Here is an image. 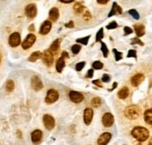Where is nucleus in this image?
<instances>
[{"label": "nucleus", "instance_id": "1", "mask_svg": "<svg viewBox=\"0 0 152 145\" xmlns=\"http://www.w3.org/2000/svg\"><path fill=\"white\" fill-rule=\"evenodd\" d=\"M132 134L139 142L146 141L149 137V132L143 127H135L132 131Z\"/></svg>", "mask_w": 152, "mask_h": 145}, {"label": "nucleus", "instance_id": "2", "mask_svg": "<svg viewBox=\"0 0 152 145\" xmlns=\"http://www.w3.org/2000/svg\"><path fill=\"white\" fill-rule=\"evenodd\" d=\"M124 113L127 119L130 120H135L140 116L141 110L138 106L131 105L126 107Z\"/></svg>", "mask_w": 152, "mask_h": 145}, {"label": "nucleus", "instance_id": "3", "mask_svg": "<svg viewBox=\"0 0 152 145\" xmlns=\"http://www.w3.org/2000/svg\"><path fill=\"white\" fill-rule=\"evenodd\" d=\"M59 93L55 89H49L45 98V102L48 104H52L59 99Z\"/></svg>", "mask_w": 152, "mask_h": 145}, {"label": "nucleus", "instance_id": "4", "mask_svg": "<svg viewBox=\"0 0 152 145\" xmlns=\"http://www.w3.org/2000/svg\"><path fill=\"white\" fill-rule=\"evenodd\" d=\"M36 40H37V37L34 34H28L26 37V38L25 39V40L23 41L22 44V49H25V50H27V49H30L33 45L35 43Z\"/></svg>", "mask_w": 152, "mask_h": 145}, {"label": "nucleus", "instance_id": "5", "mask_svg": "<svg viewBox=\"0 0 152 145\" xmlns=\"http://www.w3.org/2000/svg\"><path fill=\"white\" fill-rule=\"evenodd\" d=\"M43 123L45 127L48 130H51L55 127V120L50 115L46 114L43 116Z\"/></svg>", "mask_w": 152, "mask_h": 145}, {"label": "nucleus", "instance_id": "6", "mask_svg": "<svg viewBox=\"0 0 152 145\" xmlns=\"http://www.w3.org/2000/svg\"><path fill=\"white\" fill-rule=\"evenodd\" d=\"M42 59L43 62L48 66H51L53 63V54L49 49L45 51L42 53Z\"/></svg>", "mask_w": 152, "mask_h": 145}, {"label": "nucleus", "instance_id": "7", "mask_svg": "<svg viewBox=\"0 0 152 145\" xmlns=\"http://www.w3.org/2000/svg\"><path fill=\"white\" fill-rule=\"evenodd\" d=\"M21 43V37L19 33L14 32L9 37L8 43L11 47L14 48L19 46Z\"/></svg>", "mask_w": 152, "mask_h": 145}, {"label": "nucleus", "instance_id": "8", "mask_svg": "<svg viewBox=\"0 0 152 145\" xmlns=\"http://www.w3.org/2000/svg\"><path fill=\"white\" fill-rule=\"evenodd\" d=\"M37 13V8L35 4H29L25 7V14L30 19H34Z\"/></svg>", "mask_w": 152, "mask_h": 145}, {"label": "nucleus", "instance_id": "9", "mask_svg": "<svg viewBox=\"0 0 152 145\" xmlns=\"http://www.w3.org/2000/svg\"><path fill=\"white\" fill-rule=\"evenodd\" d=\"M114 123V118L111 113H106L102 116V124L105 127H110Z\"/></svg>", "mask_w": 152, "mask_h": 145}, {"label": "nucleus", "instance_id": "10", "mask_svg": "<svg viewBox=\"0 0 152 145\" xmlns=\"http://www.w3.org/2000/svg\"><path fill=\"white\" fill-rule=\"evenodd\" d=\"M31 87L34 90L37 91V92L41 90L43 88L42 82L38 76L34 75L32 77V78H31Z\"/></svg>", "mask_w": 152, "mask_h": 145}, {"label": "nucleus", "instance_id": "11", "mask_svg": "<svg viewBox=\"0 0 152 145\" xmlns=\"http://www.w3.org/2000/svg\"><path fill=\"white\" fill-rule=\"evenodd\" d=\"M69 98L71 101L76 104H79L84 100V96L83 94L77 91H71L69 92Z\"/></svg>", "mask_w": 152, "mask_h": 145}, {"label": "nucleus", "instance_id": "12", "mask_svg": "<svg viewBox=\"0 0 152 145\" xmlns=\"http://www.w3.org/2000/svg\"><path fill=\"white\" fill-rule=\"evenodd\" d=\"M144 80H145V76H144V74L139 73V74H135L134 76H133L132 77L131 83H132V85L133 86L137 87V86H139L143 82Z\"/></svg>", "mask_w": 152, "mask_h": 145}, {"label": "nucleus", "instance_id": "13", "mask_svg": "<svg viewBox=\"0 0 152 145\" xmlns=\"http://www.w3.org/2000/svg\"><path fill=\"white\" fill-rule=\"evenodd\" d=\"M111 137H112V135L110 132H104L98 138L97 144L107 145L110 141V140L111 139Z\"/></svg>", "mask_w": 152, "mask_h": 145}, {"label": "nucleus", "instance_id": "14", "mask_svg": "<svg viewBox=\"0 0 152 145\" xmlns=\"http://www.w3.org/2000/svg\"><path fill=\"white\" fill-rule=\"evenodd\" d=\"M42 139V132L40 130H35L31 133V140L35 144H38L41 142Z\"/></svg>", "mask_w": 152, "mask_h": 145}, {"label": "nucleus", "instance_id": "15", "mask_svg": "<svg viewBox=\"0 0 152 145\" xmlns=\"http://www.w3.org/2000/svg\"><path fill=\"white\" fill-rule=\"evenodd\" d=\"M52 23L48 20H46L42 24L41 27L39 29V34H42V35H46L50 32V29H51Z\"/></svg>", "mask_w": 152, "mask_h": 145}, {"label": "nucleus", "instance_id": "16", "mask_svg": "<svg viewBox=\"0 0 152 145\" xmlns=\"http://www.w3.org/2000/svg\"><path fill=\"white\" fill-rule=\"evenodd\" d=\"M94 116L93 110L91 108H87L84 111V121L86 125H89L92 121Z\"/></svg>", "mask_w": 152, "mask_h": 145}, {"label": "nucleus", "instance_id": "17", "mask_svg": "<svg viewBox=\"0 0 152 145\" xmlns=\"http://www.w3.org/2000/svg\"><path fill=\"white\" fill-rule=\"evenodd\" d=\"M122 13H123V9H122V7L120 5H118L116 2H114L113 3L111 11H110L109 14H108V17H111V16L116 14H122Z\"/></svg>", "mask_w": 152, "mask_h": 145}, {"label": "nucleus", "instance_id": "18", "mask_svg": "<svg viewBox=\"0 0 152 145\" xmlns=\"http://www.w3.org/2000/svg\"><path fill=\"white\" fill-rule=\"evenodd\" d=\"M134 28L135 33H136L137 37H142L145 34V26L143 25H141V24H135V25H134Z\"/></svg>", "mask_w": 152, "mask_h": 145}, {"label": "nucleus", "instance_id": "19", "mask_svg": "<svg viewBox=\"0 0 152 145\" xmlns=\"http://www.w3.org/2000/svg\"><path fill=\"white\" fill-rule=\"evenodd\" d=\"M59 16V9L56 8V7H52L50 10V12H49V18H50V20H52L53 22H55V21L57 20Z\"/></svg>", "mask_w": 152, "mask_h": 145}, {"label": "nucleus", "instance_id": "20", "mask_svg": "<svg viewBox=\"0 0 152 145\" xmlns=\"http://www.w3.org/2000/svg\"><path fill=\"white\" fill-rule=\"evenodd\" d=\"M118 98L120 99H126L129 97V89L127 86H124V87L122 88L120 91L118 92Z\"/></svg>", "mask_w": 152, "mask_h": 145}, {"label": "nucleus", "instance_id": "21", "mask_svg": "<svg viewBox=\"0 0 152 145\" xmlns=\"http://www.w3.org/2000/svg\"><path fill=\"white\" fill-rule=\"evenodd\" d=\"M60 43H61L60 39H56V40H54V41L53 42V43L50 45L49 50H50L52 53H56V52L59 49Z\"/></svg>", "mask_w": 152, "mask_h": 145}, {"label": "nucleus", "instance_id": "22", "mask_svg": "<svg viewBox=\"0 0 152 145\" xmlns=\"http://www.w3.org/2000/svg\"><path fill=\"white\" fill-rule=\"evenodd\" d=\"M65 66V59H63L62 57H59V60L56 62V69L57 71V72L61 73L62 72V69L64 68V67Z\"/></svg>", "mask_w": 152, "mask_h": 145}, {"label": "nucleus", "instance_id": "23", "mask_svg": "<svg viewBox=\"0 0 152 145\" xmlns=\"http://www.w3.org/2000/svg\"><path fill=\"white\" fill-rule=\"evenodd\" d=\"M42 57V53L40 52H34V53H32L31 54V56L28 57V60L30 61V62H36V61L37 60L40 59V58Z\"/></svg>", "mask_w": 152, "mask_h": 145}, {"label": "nucleus", "instance_id": "24", "mask_svg": "<svg viewBox=\"0 0 152 145\" xmlns=\"http://www.w3.org/2000/svg\"><path fill=\"white\" fill-rule=\"evenodd\" d=\"M144 119L147 124L152 125V109L145 110L144 113Z\"/></svg>", "mask_w": 152, "mask_h": 145}, {"label": "nucleus", "instance_id": "25", "mask_svg": "<svg viewBox=\"0 0 152 145\" xmlns=\"http://www.w3.org/2000/svg\"><path fill=\"white\" fill-rule=\"evenodd\" d=\"M74 12H75L76 13H77V14H80V13H83V11H84V10H85V6L83 5V4H80V3L77 2L74 4Z\"/></svg>", "mask_w": 152, "mask_h": 145}, {"label": "nucleus", "instance_id": "26", "mask_svg": "<svg viewBox=\"0 0 152 145\" xmlns=\"http://www.w3.org/2000/svg\"><path fill=\"white\" fill-rule=\"evenodd\" d=\"M15 88V84H14V82L12 80H8L6 83L5 85V89L6 91L8 92H13V89Z\"/></svg>", "mask_w": 152, "mask_h": 145}, {"label": "nucleus", "instance_id": "27", "mask_svg": "<svg viewBox=\"0 0 152 145\" xmlns=\"http://www.w3.org/2000/svg\"><path fill=\"white\" fill-rule=\"evenodd\" d=\"M101 103H102V101H101V98H99V97H94V98L91 100V105L92 107H94V108L99 107V106L101 105Z\"/></svg>", "mask_w": 152, "mask_h": 145}, {"label": "nucleus", "instance_id": "28", "mask_svg": "<svg viewBox=\"0 0 152 145\" xmlns=\"http://www.w3.org/2000/svg\"><path fill=\"white\" fill-rule=\"evenodd\" d=\"M101 51L102 52L104 57H107L108 55V49L106 44L105 43H103V42H101Z\"/></svg>", "mask_w": 152, "mask_h": 145}, {"label": "nucleus", "instance_id": "29", "mask_svg": "<svg viewBox=\"0 0 152 145\" xmlns=\"http://www.w3.org/2000/svg\"><path fill=\"white\" fill-rule=\"evenodd\" d=\"M91 36H88V37H83V38H79L77 40V42L79 43H81L83 45H87L89 41V39H90Z\"/></svg>", "mask_w": 152, "mask_h": 145}, {"label": "nucleus", "instance_id": "30", "mask_svg": "<svg viewBox=\"0 0 152 145\" xmlns=\"http://www.w3.org/2000/svg\"><path fill=\"white\" fill-rule=\"evenodd\" d=\"M113 52L114 54V56H115V60L116 61H119L123 58V53L120 52H118L116 49H113Z\"/></svg>", "mask_w": 152, "mask_h": 145}, {"label": "nucleus", "instance_id": "31", "mask_svg": "<svg viewBox=\"0 0 152 145\" xmlns=\"http://www.w3.org/2000/svg\"><path fill=\"white\" fill-rule=\"evenodd\" d=\"M104 37V32H103V28H100L99 31H98L97 34H96V42H99L102 40V39Z\"/></svg>", "mask_w": 152, "mask_h": 145}, {"label": "nucleus", "instance_id": "32", "mask_svg": "<svg viewBox=\"0 0 152 145\" xmlns=\"http://www.w3.org/2000/svg\"><path fill=\"white\" fill-rule=\"evenodd\" d=\"M82 46H80V45H74V46H72V48H71V52H72L73 54H77L80 52Z\"/></svg>", "mask_w": 152, "mask_h": 145}, {"label": "nucleus", "instance_id": "33", "mask_svg": "<svg viewBox=\"0 0 152 145\" xmlns=\"http://www.w3.org/2000/svg\"><path fill=\"white\" fill-rule=\"evenodd\" d=\"M92 66L94 69H101L103 68V63L100 61H95L92 64Z\"/></svg>", "mask_w": 152, "mask_h": 145}, {"label": "nucleus", "instance_id": "34", "mask_svg": "<svg viewBox=\"0 0 152 145\" xmlns=\"http://www.w3.org/2000/svg\"><path fill=\"white\" fill-rule=\"evenodd\" d=\"M129 13L130 15H132V16H133L134 19H140L139 13H138V12L135 9H132V10H129Z\"/></svg>", "mask_w": 152, "mask_h": 145}, {"label": "nucleus", "instance_id": "35", "mask_svg": "<svg viewBox=\"0 0 152 145\" xmlns=\"http://www.w3.org/2000/svg\"><path fill=\"white\" fill-rule=\"evenodd\" d=\"M131 44L132 45H136V44H139L140 46H144V43H142V41H141L140 40L138 37H134V38H133L132 40V43H131Z\"/></svg>", "mask_w": 152, "mask_h": 145}, {"label": "nucleus", "instance_id": "36", "mask_svg": "<svg viewBox=\"0 0 152 145\" xmlns=\"http://www.w3.org/2000/svg\"><path fill=\"white\" fill-rule=\"evenodd\" d=\"M127 57H134L137 58V51L134 50V49H131V50L129 51V53H128Z\"/></svg>", "mask_w": 152, "mask_h": 145}, {"label": "nucleus", "instance_id": "37", "mask_svg": "<svg viewBox=\"0 0 152 145\" xmlns=\"http://www.w3.org/2000/svg\"><path fill=\"white\" fill-rule=\"evenodd\" d=\"M85 65H86V62L85 61H83V62H80L76 65V70L78 71H81L83 68H84Z\"/></svg>", "mask_w": 152, "mask_h": 145}, {"label": "nucleus", "instance_id": "38", "mask_svg": "<svg viewBox=\"0 0 152 145\" xmlns=\"http://www.w3.org/2000/svg\"><path fill=\"white\" fill-rule=\"evenodd\" d=\"M117 26H118V25H117V22H116L115 21H113V22H110V23L108 24V25H107L106 28H107V29H108V30L114 29V28H117Z\"/></svg>", "mask_w": 152, "mask_h": 145}, {"label": "nucleus", "instance_id": "39", "mask_svg": "<svg viewBox=\"0 0 152 145\" xmlns=\"http://www.w3.org/2000/svg\"><path fill=\"white\" fill-rule=\"evenodd\" d=\"M83 18H84V19L86 21H88L91 19L92 16L88 10H86V11L84 13V14H83Z\"/></svg>", "mask_w": 152, "mask_h": 145}, {"label": "nucleus", "instance_id": "40", "mask_svg": "<svg viewBox=\"0 0 152 145\" xmlns=\"http://www.w3.org/2000/svg\"><path fill=\"white\" fill-rule=\"evenodd\" d=\"M124 32H125V35H129V34H131L133 33V30L130 28V27L126 26L124 28Z\"/></svg>", "mask_w": 152, "mask_h": 145}, {"label": "nucleus", "instance_id": "41", "mask_svg": "<svg viewBox=\"0 0 152 145\" xmlns=\"http://www.w3.org/2000/svg\"><path fill=\"white\" fill-rule=\"evenodd\" d=\"M102 80L103 82H105V83H108V82L111 80V77H110V75H108V74H105L102 76Z\"/></svg>", "mask_w": 152, "mask_h": 145}, {"label": "nucleus", "instance_id": "42", "mask_svg": "<svg viewBox=\"0 0 152 145\" xmlns=\"http://www.w3.org/2000/svg\"><path fill=\"white\" fill-rule=\"evenodd\" d=\"M65 27H66V28H74V23L73 21H70L69 22H68V23L65 24Z\"/></svg>", "mask_w": 152, "mask_h": 145}, {"label": "nucleus", "instance_id": "43", "mask_svg": "<svg viewBox=\"0 0 152 145\" xmlns=\"http://www.w3.org/2000/svg\"><path fill=\"white\" fill-rule=\"evenodd\" d=\"M93 76H94V70L91 68V69H89L88 71L86 77H88V78H92Z\"/></svg>", "mask_w": 152, "mask_h": 145}, {"label": "nucleus", "instance_id": "44", "mask_svg": "<svg viewBox=\"0 0 152 145\" xmlns=\"http://www.w3.org/2000/svg\"><path fill=\"white\" fill-rule=\"evenodd\" d=\"M92 83H93V84H95L96 86H99V87H102V83H101L100 80H94L92 81Z\"/></svg>", "mask_w": 152, "mask_h": 145}, {"label": "nucleus", "instance_id": "45", "mask_svg": "<svg viewBox=\"0 0 152 145\" xmlns=\"http://www.w3.org/2000/svg\"><path fill=\"white\" fill-rule=\"evenodd\" d=\"M61 57H62L63 59H65V58H68L69 57V55H68V53L67 52H63L62 54V56H61Z\"/></svg>", "mask_w": 152, "mask_h": 145}, {"label": "nucleus", "instance_id": "46", "mask_svg": "<svg viewBox=\"0 0 152 145\" xmlns=\"http://www.w3.org/2000/svg\"><path fill=\"white\" fill-rule=\"evenodd\" d=\"M108 2V0H98L97 3L99 4H105Z\"/></svg>", "mask_w": 152, "mask_h": 145}, {"label": "nucleus", "instance_id": "47", "mask_svg": "<svg viewBox=\"0 0 152 145\" xmlns=\"http://www.w3.org/2000/svg\"><path fill=\"white\" fill-rule=\"evenodd\" d=\"M28 30L30 31H35V26H34V24H31L29 27H28Z\"/></svg>", "mask_w": 152, "mask_h": 145}, {"label": "nucleus", "instance_id": "48", "mask_svg": "<svg viewBox=\"0 0 152 145\" xmlns=\"http://www.w3.org/2000/svg\"><path fill=\"white\" fill-rule=\"evenodd\" d=\"M117 85H118V84H117V82H114V83H113L112 89H109V91H110V92H111V91H113V90H114V89H115L117 87Z\"/></svg>", "mask_w": 152, "mask_h": 145}, {"label": "nucleus", "instance_id": "49", "mask_svg": "<svg viewBox=\"0 0 152 145\" xmlns=\"http://www.w3.org/2000/svg\"><path fill=\"white\" fill-rule=\"evenodd\" d=\"M61 2H62V3H66V4H70V3H71V2H73V0H70V1H66V0H64V1H60Z\"/></svg>", "mask_w": 152, "mask_h": 145}, {"label": "nucleus", "instance_id": "50", "mask_svg": "<svg viewBox=\"0 0 152 145\" xmlns=\"http://www.w3.org/2000/svg\"><path fill=\"white\" fill-rule=\"evenodd\" d=\"M17 135H18V136H19V138H21V137H22V133H21L20 130L17 131Z\"/></svg>", "mask_w": 152, "mask_h": 145}, {"label": "nucleus", "instance_id": "51", "mask_svg": "<svg viewBox=\"0 0 152 145\" xmlns=\"http://www.w3.org/2000/svg\"><path fill=\"white\" fill-rule=\"evenodd\" d=\"M148 145H152V138L151 140H150L149 143H148Z\"/></svg>", "mask_w": 152, "mask_h": 145}, {"label": "nucleus", "instance_id": "52", "mask_svg": "<svg viewBox=\"0 0 152 145\" xmlns=\"http://www.w3.org/2000/svg\"><path fill=\"white\" fill-rule=\"evenodd\" d=\"M1 55L0 54V63H1Z\"/></svg>", "mask_w": 152, "mask_h": 145}]
</instances>
